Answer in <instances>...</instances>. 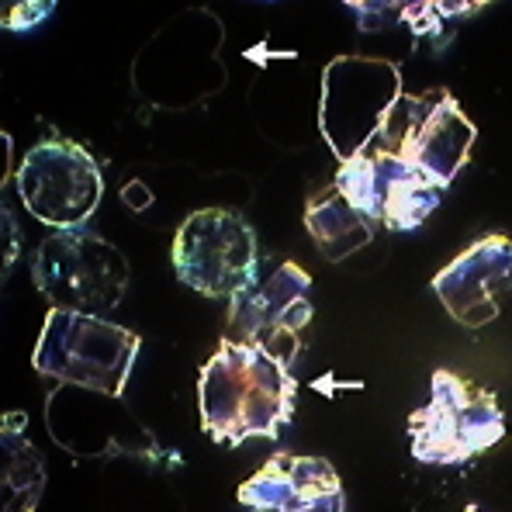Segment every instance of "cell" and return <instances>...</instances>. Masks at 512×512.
Instances as JSON below:
<instances>
[{
  "mask_svg": "<svg viewBox=\"0 0 512 512\" xmlns=\"http://www.w3.org/2000/svg\"><path fill=\"white\" fill-rule=\"evenodd\" d=\"M295 391L288 364L225 336L198 378L201 429L222 447H239L253 436L277 440L291 423Z\"/></svg>",
  "mask_w": 512,
  "mask_h": 512,
  "instance_id": "obj_1",
  "label": "cell"
},
{
  "mask_svg": "<svg viewBox=\"0 0 512 512\" xmlns=\"http://www.w3.org/2000/svg\"><path fill=\"white\" fill-rule=\"evenodd\" d=\"M139 346V333L115 326L101 315L52 308L42 322L32 364L45 378L80 384V388L108 398H122Z\"/></svg>",
  "mask_w": 512,
  "mask_h": 512,
  "instance_id": "obj_2",
  "label": "cell"
},
{
  "mask_svg": "<svg viewBox=\"0 0 512 512\" xmlns=\"http://www.w3.org/2000/svg\"><path fill=\"white\" fill-rule=\"evenodd\" d=\"M506 436V412L488 388L454 371H436L423 409L409 416L412 457L436 468L468 464Z\"/></svg>",
  "mask_w": 512,
  "mask_h": 512,
  "instance_id": "obj_3",
  "label": "cell"
},
{
  "mask_svg": "<svg viewBox=\"0 0 512 512\" xmlns=\"http://www.w3.org/2000/svg\"><path fill=\"white\" fill-rule=\"evenodd\" d=\"M32 277L49 308L59 312H111L128 291L122 250L87 229H56L42 239L32 260Z\"/></svg>",
  "mask_w": 512,
  "mask_h": 512,
  "instance_id": "obj_4",
  "label": "cell"
},
{
  "mask_svg": "<svg viewBox=\"0 0 512 512\" xmlns=\"http://www.w3.org/2000/svg\"><path fill=\"white\" fill-rule=\"evenodd\" d=\"M402 70L388 59L340 56L322 70L319 132L336 160L360 156L378 135L384 115L402 97Z\"/></svg>",
  "mask_w": 512,
  "mask_h": 512,
  "instance_id": "obj_5",
  "label": "cell"
},
{
  "mask_svg": "<svg viewBox=\"0 0 512 512\" xmlns=\"http://www.w3.org/2000/svg\"><path fill=\"white\" fill-rule=\"evenodd\" d=\"M173 270L198 295L236 298L260 277L256 232L225 208L191 212L173 239Z\"/></svg>",
  "mask_w": 512,
  "mask_h": 512,
  "instance_id": "obj_6",
  "label": "cell"
},
{
  "mask_svg": "<svg viewBox=\"0 0 512 512\" xmlns=\"http://www.w3.org/2000/svg\"><path fill=\"white\" fill-rule=\"evenodd\" d=\"M14 184L28 212L49 229H84L104 194L97 160L70 139H45L28 149Z\"/></svg>",
  "mask_w": 512,
  "mask_h": 512,
  "instance_id": "obj_7",
  "label": "cell"
},
{
  "mask_svg": "<svg viewBox=\"0 0 512 512\" xmlns=\"http://www.w3.org/2000/svg\"><path fill=\"white\" fill-rule=\"evenodd\" d=\"M336 191L350 201L357 212L391 232H412L440 208L447 187L433 180L426 170L409 163L405 156L367 153L340 163Z\"/></svg>",
  "mask_w": 512,
  "mask_h": 512,
  "instance_id": "obj_8",
  "label": "cell"
},
{
  "mask_svg": "<svg viewBox=\"0 0 512 512\" xmlns=\"http://www.w3.org/2000/svg\"><path fill=\"white\" fill-rule=\"evenodd\" d=\"M308 322H312V277L298 263H277L263 281L256 277V284L239 291L229 308L232 340L260 346L288 367L295 364Z\"/></svg>",
  "mask_w": 512,
  "mask_h": 512,
  "instance_id": "obj_9",
  "label": "cell"
},
{
  "mask_svg": "<svg viewBox=\"0 0 512 512\" xmlns=\"http://www.w3.org/2000/svg\"><path fill=\"white\" fill-rule=\"evenodd\" d=\"M433 291L450 319L481 329L499 319V298L512 291V239L485 236L433 277Z\"/></svg>",
  "mask_w": 512,
  "mask_h": 512,
  "instance_id": "obj_10",
  "label": "cell"
},
{
  "mask_svg": "<svg viewBox=\"0 0 512 512\" xmlns=\"http://www.w3.org/2000/svg\"><path fill=\"white\" fill-rule=\"evenodd\" d=\"M343 502L340 474L322 457L274 454L239 485V506L253 512H340Z\"/></svg>",
  "mask_w": 512,
  "mask_h": 512,
  "instance_id": "obj_11",
  "label": "cell"
},
{
  "mask_svg": "<svg viewBox=\"0 0 512 512\" xmlns=\"http://www.w3.org/2000/svg\"><path fill=\"white\" fill-rule=\"evenodd\" d=\"M474 139H478V128L461 111L457 97L450 90H436L433 108L423 118V125L416 128L402 156L416 163L419 170H426L433 180H440L443 187H450V180L468 167Z\"/></svg>",
  "mask_w": 512,
  "mask_h": 512,
  "instance_id": "obj_12",
  "label": "cell"
},
{
  "mask_svg": "<svg viewBox=\"0 0 512 512\" xmlns=\"http://www.w3.org/2000/svg\"><path fill=\"white\" fill-rule=\"evenodd\" d=\"M305 225H308V232H312L319 253L326 256L329 263H340L350 253H357L360 246L371 243L374 232L381 229L374 218L357 212V208H353L350 201L336 191V184L329 187L326 194H319V198L308 201Z\"/></svg>",
  "mask_w": 512,
  "mask_h": 512,
  "instance_id": "obj_13",
  "label": "cell"
},
{
  "mask_svg": "<svg viewBox=\"0 0 512 512\" xmlns=\"http://www.w3.org/2000/svg\"><path fill=\"white\" fill-rule=\"evenodd\" d=\"M11 419L4 426V502L7 509H35L45 485L42 461L35 457L32 443H25L11 433Z\"/></svg>",
  "mask_w": 512,
  "mask_h": 512,
  "instance_id": "obj_14",
  "label": "cell"
},
{
  "mask_svg": "<svg viewBox=\"0 0 512 512\" xmlns=\"http://www.w3.org/2000/svg\"><path fill=\"white\" fill-rule=\"evenodd\" d=\"M481 4H402V21L416 32V39H447L450 21L471 14Z\"/></svg>",
  "mask_w": 512,
  "mask_h": 512,
  "instance_id": "obj_15",
  "label": "cell"
},
{
  "mask_svg": "<svg viewBox=\"0 0 512 512\" xmlns=\"http://www.w3.org/2000/svg\"><path fill=\"white\" fill-rule=\"evenodd\" d=\"M4 28H14V32H25L35 21L49 18L52 4H4Z\"/></svg>",
  "mask_w": 512,
  "mask_h": 512,
  "instance_id": "obj_16",
  "label": "cell"
},
{
  "mask_svg": "<svg viewBox=\"0 0 512 512\" xmlns=\"http://www.w3.org/2000/svg\"><path fill=\"white\" fill-rule=\"evenodd\" d=\"M122 198L128 201V208L132 212H142V208H149V201H153V194H149L146 184H139V180H132V184L122 191Z\"/></svg>",
  "mask_w": 512,
  "mask_h": 512,
  "instance_id": "obj_17",
  "label": "cell"
}]
</instances>
